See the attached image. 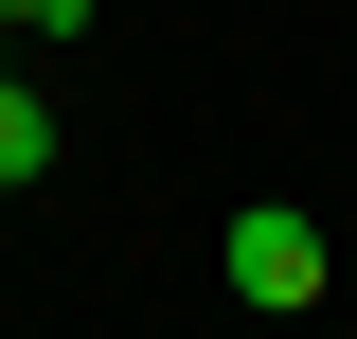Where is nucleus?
Returning <instances> with one entry per match:
<instances>
[{"instance_id": "obj_1", "label": "nucleus", "mask_w": 357, "mask_h": 339, "mask_svg": "<svg viewBox=\"0 0 357 339\" xmlns=\"http://www.w3.org/2000/svg\"><path fill=\"white\" fill-rule=\"evenodd\" d=\"M232 303H321V214H286V197L232 214Z\"/></svg>"}, {"instance_id": "obj_2", "label": "nucleus", "mask_w": 357, "mask_h": 339, "mask_svg": "<svg viewBox=\"0 0 357 339\" xmlns=\"http://www.w3.org/2000/svg\"><path fill=\"white\" fill-rule=\"evenodd\" d=\"M18 179H54V107H36L18 72H0V197H18Z\"/></svg>"}, {"instance_id": "obj_3", "label": "nucleus", "mask_w": 357, "mask_h": 339, "mask_svg": "<svg viewBox=\"0 0 357 339\" xmlns=\"http://www.w3.org/2000/svg\"><path fill=\"white\" fill-rule=\"evenodd\" d=\"M0 18H18V36H72V18H89V0H0Z\"/></svg>"}, {"instance_id": "obj_4", "label": "nucleus", "mask_w": 357, "mask_h": 339, "mask_svg": "<svg viewBox=\"0 0 357 339\" xmlns=\"http://www.w3.org/2000/svg\"><path fill=\"white\" fill-rule=\"evenodd\" d=\"M0 72H18V18H0Z\"/></svg>"}]
</instances>
